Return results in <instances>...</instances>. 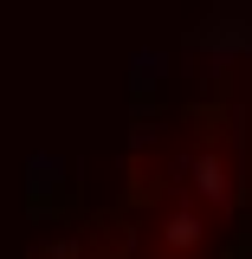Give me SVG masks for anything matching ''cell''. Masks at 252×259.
<instances>
[{
	"instance_id": "cell-1",
	"label": "cell",
	"mask_w": 252,
	"mask_h": 259,
	"mask_svg": "<svg viewBox=\"0 0 252 259\" xmlns=\"http://www.w3.org/2000/svg\"><path fill=\"white\" fill-rule=\"evenodd\" d=\"M181 175H194V188L207 194V201H226V175H220V162H207V156H194V162H181Z\"/></svg>"
},
{
	"instance_id": "cell-2",
	"label": "cell",
	"mask_w": 252,
	"mask_h": 259,
	"mask_svg": "<svg viewBox=\"0 0 252 259\" xmlns=\"http://www.w3.org/2000/svg\"><path fill=\"white\" fill-rule=\"evenodd\" d=\"M162 240H168L175 253H188L194 240H200V214H168V227H162Z\"/></svg>"
},
{
	"instance_id": "cell-3",
	"label": "cell",
	"mask_w": 252,
	"mask_h": 259,
	"mask_svg": "<svg viewBox=\"0 0 252 259\" xmlns=\"http://www.w3.org/2000/svg\"><path fill=\"white\" fill-rule=\"evenodd\" d=\"M26 175H32V188H59V182H52V175H59V162H52V156H39Z\"/></svg>"
}]
</instances>
